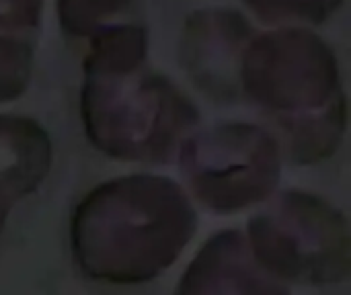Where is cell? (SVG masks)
<instances>
[{"instance_id":"7","label":"cell","mask_w":351,"mask_h":295,"mask_svg":"<svg viewBox=\"0 0 351 295\" xmlns=\"http://www.w3.org/2000/svg\"><path fill=\"white\" fill-rule=\"evenodd\" d=\"M288 285L271 277L255 259L239 230L212 236L185 269L177 294H286Z\"/></svg>"},{"instance_id":"3","label":"cell","mask_w":351,"mask_h":295,"mask_svg":"<svg viewBox=\"0 0 351 295\" xmlns=\"http://www.w3.org/2000/svg\"><path fill=\"white\" fill-rule=\"evenodd\" d=\"M80 117L99 152L125 162L162 164L193 131L199 111L171 80L140 66L84 74Z\"/></svg>"},{"instance_id":"9","label":"cell","mask_w":351,"mask_h":295,"mask_svg":"<svg viewBox=\"0 0 351 295\" xmlns=\"http://www.w3.org/2000/svg\"><path fill=\"white\" fill-rule=\"evenodd\" d=\"M88 53L84 55V74L125 72L146 64L148 35L146 29L134 23L105 25L90 37Z\"/></svg>"},{"instance_id":"8","label":"cell","mask_w":351,"mask_h":295,"mask_svg":"<svg viewBox=\"0 0 351 295\" xmlns=\"http://www.w3.org/2000/svg\"><path fill=\"white\" fill-rule=\"evenodd\" d=\"M51 160V140L35 119L0 115V234L14 205L41 187Z\"/></svg>"},{"instance_id":"5","label":"cell","mask_w":351,"mask_h":295,"mask_svg":"<svg viewBox=\"0 0 351 295\" xmlns=\"http://www.w3.org/2000/svg\"><path fill=\"white\" fill-rule=\"evenodd\" d=\"M177 152L189 193L216 214L267 201L282 177V146L255 123L230 121L189 131Z\"/></svg>"},{"instance_id":"2","label":"cell","mask_w":351,"mask_h":295,"mask_svg":"<svg viewBox=\"0 0 351 295\" xmlns=\"http://www.w3.org/2000/svg\"><path fill=\"white\" fill-rule=\"evenodd\" d=\"M241 90L286 138L298 164L331 158L348 127V105L333 49L313 31L278 29L253 37L243 55Z\"/></svg>"},{"instance_id":"12","label":"cell","mask_w":351,"mask_h":295,"mask_svg":"<svg viewBox=\"0 0 351 295\" xmlns=\"http://www.w3.org/2000/svg\"><path fill=\"white\" fill-rule=\"evenodd\" d=\"M261 21L267 23H323L343 0H243Z\"/></svg>"},{"instance_id":"4","label":"cell","mask_w":351,"mask_h":295,"mask_svg":"<svg viewBox=\"0 0 351 295\" xmlns=\"http://www.w3.org/2000/svg\"><path fill=\"white\" fill-rule=\"evenodd\" d=\"M245 236L259 265L286 285H335L350 277V224L323 197L280 193L249 220Z\"/></svg>"},{"instance_id":"6","label":"cell","mask_w":351,"mask_h":295,"mask_svg":"<svg viewBox=\"0 0 351 295\" xmlns=\"http://www.w3.org/2000/svg\"><path fill=\"white\" fill-rule=\"evenodd\" d=\"M253 39L251 23L230 8H202L185 18L181 62L193 84L216 103L241 92V68Z\"/></svg>"},{"instance_id":"1","label":"cell","mask_w":351,"mask_h":295,"mask_svg":"<svg viewBox=\"0 0 351 295\" xmlns=\"http://www.w3.org/2000/svg\"><path fill=\"white\" fill-rule=\"evenodd\" d=\"M197 230L187 191L156 175L117 177L90 189L70 218V246L93 281L134 285L162 275Z\"/></svg>"},{"instance_id":"10","label":"cell","mask_w":351,"mask_h":295,"mask_svg":"<svg viewBox=\"0 0 351 295\" xmlns=\"http://www.w3.org/2000/svg\"><path fill=\"white\" fill-rule=\"evenodd\" d=\"M130 0H58V18L72 37H90L128 8Z\"/></svg>"},{"instance_id":"11","label":"cell","mask_w":351,"mask_h":295,"mask_svg":"<svg viewBox=\"0 0 351 295\" xmlns=\"http://www.w3.org/2000/svg\"><path fill=\"white\" fill-rule=\"evenodd\" d=\"M33 49L21 35L0 33V105L19 99L31 80Z\"/></svg>"},{"instance_id":"13","label":"cell","mask_w":351,"mask_h":295,"mask_svg":"<svg viewBox=\"0 0 351 295\" xmlns=\"http://www.w3.org/2000/svg\"><path fill=\"white\" fill-rule=\"evenodd\" d=\"M43 0H0V33L21 35L39 25Z\"/></svg>"}]
</instances>
